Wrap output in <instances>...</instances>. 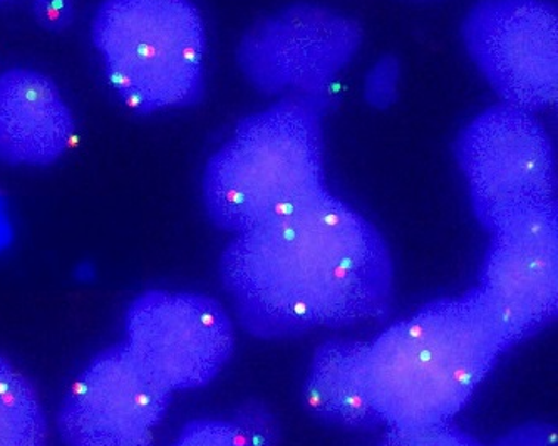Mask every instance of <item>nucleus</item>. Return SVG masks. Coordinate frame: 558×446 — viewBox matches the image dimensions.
Listing matches in <instances>:
<instances>
[{
	"label": "nucleus",
	"instance_id": "obj_1",
	"mask_svg": "<svg viewBox=\"0 0 558 446\" xmlns=\"http://www.w3.org/2000/svg\"><path fill=\"white\" fill-rule=\"evenodd\" d=\"M517 345L473 287L424 304L369 341L319 346L305 377V405L345 429L451 423Z\"/></svg>",
	"mask_w": 558,
	"mask_h": 446
},
{
	"label": "nucleus",
	"instance_id": "obj_2",
	"mask_svg": "<svg viewBox=\"0 0 558 446\" xmlns=\"http://www.w3.org/2000/svg\"><path fill=\"white\" fill-rule=\"evenodd\" d=\"M220 279L242 326L260 339L379 321L395 294L388 243L327 189L235 233Z\"/></svg>",
	"mask_w": 558,
	"mask_h": 446
},
{
	"label": "nucleus",
	"instance_id": "obj_3",
	"mask_svg": "<svg viewBox=\"0 0 558 446\" xmlns=\"http://www.w3.org/2000/svg\"><path fill=\"white\" fill-rule=\"evenodd\" d=\"M336 92H289L240 121L205 167L204 204L218 229L258 226L326 190L324 118Z\"/></svg>",
	"mask_w": 558,
	"mask_h": 446
},
{
	"label": "nucleus",
	"instance_id": "obj_4",
	"mask_svg": "<svg viewBox=\"0 0 558 446\" xmlns=\"http://www.w3.org/2000/svg\"><path fill=\"white\" fill-rule=\"evenodd\" d=\"M92 39L109 86L133 113L204 98L207 33L193 0H102Z\"/></svg>",
	"mask_w": 558,
	"mask_h": 446
},
{
	"label": "nucleus",
	"instance_id": "obj_5",
	"mask_svg": "<svg viewBox=\"0 0 558 446\" xmlns=\"http://www.w3.org/2000/svg\"><path fill=\"white\" fill-rule=\"evenodd\" d=\"M454 155L486 232L510 215L557 205L554 143L529 111L505 103L485 109L461 131Z\"/></svg>",
	"mask_w": 558,
	"mask_h": 446
},
{
	"label": "nucleus",
	"instance_id": "obj_6",
	"mask_svg": "<svg viewBox=\"0 0 558 446\" xmlns=\"http://www.w3.org/2000/svg\"><path fill=\"white\" fill-rule=\"evenodd\" d=\"M123 342L174 395L214 382L235 348V330L210 296L151 289L128 305Z\"/></svg>",
	"mask_w": 558,
	"mask_h": 446
},
{
	"label": "nucleus",
	"instance_id": "obj_7",
	"mask_svg": "<svg viewBox=\"0 0 558 446\" xmlns=\"http://www.w3.org/2000/svg\"><path fill=\"white\" fill-rule=\"evenodd\" d=\"M461 36L501 103L532 114L557 105L558 14L551 0H478Z\"/></svg>",
	"mask_w": 558,
	"mask_h": 446
},
{
	"label": "nucleus",
	"instance_id": "obj_8",
	"mask_svg": "<svg viewBox=\"0 0 558 446\" xmlns=\"http://www.w3.org/2000/svg\"><path fill=\"white\" fill-rule=\"evenodd\" d=\"M360 22L323 5L292 4L243 34L236 62L258 93L336 92L363 46Z\"/></svg>",
	"mask_w": 558,
	"mask_h": 446
},
{
	"label": "nucleus",
	"instance_id": "obj_9",
	"mask_svg": "<svg viewBox=\"0 0 558 446\" xmlns=\"http://www.w3.org/2000/svg\"><path fill=\"white\" fill-rule=\"evenodd\" d=\"M171 398L120 342L95 355L65 393L59 435L65 446H155Z\"/></svg>",
	"mask_w": 558,
	"mask_h": 446
},
{
	"label": "nucleus",
	"instance_id": "obj_10",
	"mask_svg": "<svg viewBox=\"0 0 558 446\" xmlns=\"http://www.w3.org/2000/svg\"><path fill=\"white\" fill-rule=\"evenodd\" d=\"M488 233L476 289L520 345L557 317V205L510 215Z\"/></svg>",
	"mask_w": 558,
	"mask_h": 446
},
{
	"label": "nucleus",
	"instance_id": "obj_11",
	"mask_svg": "<svg viewBox=\"0 0 558 446\" xmlns=\"http://www.w3.org/2000/svg\"><path fill=\"white\" fill-rule=\"evenodd\" d=\"M76 136L73 111L58 84L27 68L0 73V161L12 167H48Z\"/></svg>",
	"mask_w": 558,
	"mask_h": 446
},
{
	"label": "nucleus",
	"instance_id": "obj_12",
	"mask_svg": "<svg viewBox=\"0 0 558 446\" xmlns=\"http://www.w3.org/2000/svg\"><path fill=\"white\" fill-rule=\"evenodd\" d=\"M48 423L36 389L0 354V446H46Z\"/></svg>",
	"mask_w": 558,
	"mask_h": 446
},
{
	"label": "nucleus",
	"instance_id": "obj_13",
	"mask_svg": "<svg viewBox=\"0 0 558 446\" xmlns=\"http://www.w3.org/2000/svg\"><path fill=\"white\" fill-rule=\"evenodd\" d=\"M170 446H277V425L260 405L242 408L232 418L195 420Z\"/></svg>",
	"mask_w": 558,
	"mask_h": 446
},
{
	"label": "nucleus",
	"instance_id": "obj_14",
	"mask_svg": "<svg viewBox=\"0 0 558 446\" xmlns=\"http://www.w3.org/2000/svg\"><path fill=\"white\" fill-rule=\"evenodd\" d=\"M376 446H485L461 432L451 423L417 426V429L386 430L385 438Z\"/></svg>",
	"mask_w": 558,
	"mask_h": 446
},
{
	"label": "nucleus",
	"instance_id": "obj_15",
	"mask_svg": "<svg viewBox=\"0 0 558 446\" xmlns=\"http://www.w3.org/2000/svg\"><path fill=\"white\" fill-rule=\"evenodd\" d=\"M399 64L392 58H385L374 65L366 81V98L376 108H386L395 101L398 93Z\"/></svg>",
	"mask_w": 558,
	"mask_h": 446
},
{
	"label": "nucleus",
	"instance_id": "obj_16",
	"mask_svg": "<svg viewBox=\"0 0 558 446\" xmlns=\"http://www.w3.org/2000/svg\"><path fill=\"white\" fill-rule=\"evenodd\" d=\"M557 429L544 421H530L505 433L492 446H557Z\"/></svg>",
	"mask_w": 558,
	"mask_h": 446
},
{
	"label": "nucleus",
	"instance_id": "obj_17",
	"mask_svg": "<svg viewBox=\"0 0 558 446\" xmlns=\"http://www.w3.org/2000/svg\"><path fill=\"white\" fill-rule=\"evenodd\" d=\"M34 17L43 29L61 33L74 19V0H34Z\"/></svg>",
	"mask_w": 558,
	"mask_h": 446
},
{
	"label": "nucleus",
	"instance_id": "obj_18",
	"mask_svg": "<svg viewBox=\"0 0 558 446\" xmlns=\"http://www.w3.org/2000/svg\"><path fill=\"white\" fill-rule=\"evenodd\" d=\"M14 240V226H12L11 212H9L8 200L0 195V254L11 248Z\"/></svg>",
	"mask_w": 558,
	"mask_h": 446
},
{
	"label": "nucleus",
	"instance_id": "obj_19",
	"mask_svg": "<svg viewBox=\"0 0 558 446\" xmlns=\"http://www.w3.org/2000/svg\"><path fill=\"white\" fill-rule=\"evenodd\" d=\"M0 2H2V0H0Z\"/></svg>",
	"mask_w": 558,
	"mask_h": 446
}]
</instances>
